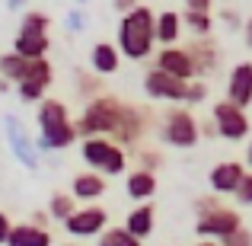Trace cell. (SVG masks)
<instances>
[{"label":"cell","mask_w":252,"mask_h":246,"mask_svg":"<svg viewBox=\"0 0 252 246\" xmlns=\"http://www.w3.org/2000/svg\"><path fill=\"white\" fill-rule=\"evenodd\" d=\"M236 202H240V205H249V208H252V173L246 170V176H243V182H240V189H236Z\"/></svg>","instance_id":"32"},{"label":"cell","mask_w":252,"mask_h":246,"mask_svg":"<svg viewBox=\"0 0 252 246\" xmlns=\"http://www.w3.org/2000/svg\"><path fill=\"white\" fill-rule=\"evenodd\" d=\"M246 166L252 170V138H249V144H246Z\"/></svg>","instance_id":"39"},{"label":"cell","mask_w":252,"mask_h":246,"mask_svg":"<svg viewBox=\"0 0 252 246\" xmlns=\"http://www.w3.org/2000/svg\"><path fill=\"white\" fill-rule=\"evenodd\" d=\"M137 3H141V0H112V6H115V13H122V16H125V13H131V10H134Z\"/></svg>","instance_id":"35"},{"label":"cell","mask_w":252,"mask_h":246,"mask_svg":"<svg viewBox=\"0 0 252 246\" xmlns=\"http://www.w3.org/2000/svg\"><path fill=\"white\" fill-rule=\"evenodd\" d=\"M96 246H144V243L137 240V237H131L125 227L115 224V227H105L102 234L96 237Z\"/></svg>","instance_id":"27"},{"label":"cell","mask_w":252,"mask_h":246,"mask_svg":"<svg viewBox=\"0 0 252 246\" xmlns=\"http://www.w3.org/2000/svg\"><path fill=\"white\" fill-rule=\"evenodd\" d=\"M32 224H35V227H48V211H35V214H32Z\"/></svg>","instance_id":"38"},{"label":"cell","mask_w":252,"mask_h":246,"mask_svg":"<svg viewBox=\"0 0 252 246\" xmlns=\"http://www.w3.org/2000/svg\"><path fill=\"white\" fill-rule=\"evenodd\" d=\"M154 35H157V45H160V48H166V45H179V42H182V35H185L182 13L160 10L154 16Z\"/></svg>","instance_id":"19"},{"label":"cell","mask_w":252,"mask_h":246,"mask_svg":"<svg viewBox=\"0 0 252 246\" xmlns=\"http://www.w3.org/2000/svg\"><path fill=\"white\" fill-rule=\"evenodd\" d=\"M125 192H128L131 202H154L157 195V173H147V170H131L125 176Z\"/></svg>","instance_id":"21"},{"label":"cell","mask_w":252,"mask_h":246,"mask_svg":"<svg viewBox=\"0 0 252 246\" xmlns=\"http://www.w3.org/2000/svg\"><path fill=\"white\" fill-rule=\"evenodd\" d=\"M243 176H246V163L240 160H220L214 163V170L208 173V185L214 195H236Z\"/></svg>","instance_id":"15"},{"label":"cell","mask_w":252,"mask_h":246,"mask_svg":"<svg viewBox=\"0 0 252 246\" xmlns=\"http://www.w3.org/2000/svg\"><path fill=\"white\" fill-rule=\"evenodd\" d=\"M157 118H160V122H157V131H160L163 144H169V147H176V150L198 147L201 131H198V118H195V112H191L189 105H182V103L166 105Z\"/></svg>","instance_id":"4"},{"label":"cell","mask_w":252,"mask_h":246,"mask_svg":"<svg viewBox=\"0 0 252 246\" xmlns=\"http://www.w3.org/2000/svg\"><path fill=\"white\" fill-rule=\"evenodd\" d=\"M211 122H214V131L217 138H223V141H246L249 131H252V122H249V112L240 109L236 103H230V99H217L214 105H211Z\"/></svg>","instance_id":"7"},{"label":"cell","mask_w":252,"mask_h":246,"mask_svg":"<svg viewBox=\"0 0 252 246\" xmlns=\"http://www.w3.org/2000/svg\"><path fill=\"white\" fill-rule=\"evenodd\" d=\"M243 45L252 51V13L246 16V23H243Z\"/></svg>","instance_id":"37"},{"label":"cell","mask_w":252,"mask_h":246,"mask_svg":"<svg viewBox=\"0 0 252 246\" xmlns=\"http://www.w3.org/2000/svg\"><path fill=\"white\" fill-rule=\"evenodd\" d=\"M220 246H252V230L243 224V227H236L233 234H227L223 240H217Z\"/></svg>","instance_id":"30"},{"label":"cell","mask_w":252,"mask_h":246,"mask_svg":"<svg viewBox=\"0 0 252 246\" xmlns=\"http://www.w3.org/2000/svg\"><path fill=\"white\" fill-rule=\"evenodd\" d=\"M35 122H38V147L42 150H64V147L80 141L74 122H70L67 103H61L55 96H45L38 103Z\"/></svg>","instance_id":"2"},{"label":"cell","mask_w":252,"mask_h":246,"mask_svg":"<svg viewBox=\"0 0 252 246\" xmlns=\"http://www.w3.org/2000/svg\"><path fill=\"white\" fill-rule=\"evenodd\" d=\"M134 157L137 160V170H147V173H157L163 166V150L154 147V144H137V147L128 150V160Z\"/></svg>","instance_id":"25"},{"label":"cell","mask_w":252,"mask_h":246,"mask_svg":"<svg viewBox=\"0 0 252 246\" xmlns=\"http://www.w3.org/2000/svg\"><path fill=\"white\" fill-rule=\"evenodd\" d=\"M109 227V211L99 202L93 205H77V211L64 221V230L67 237H77V240H90V237H99Z\"/></svg>","instance_id":"9"},{"label":"cell","mask_w":252,"mask_h":246,"mask_svg":"<svg viewBox=\"0 0 252 246\" xmlns=\"http://www.w3.org/2000/svg\"><path fill=\"white\" fill-rule=\"evenodd\" d=\"M150 112L144 109V105H134V103H125L122 105V118H118L115 131H112V141L122 144L125 150L137 147V144H144V138H147V131L154 128V122H150Z\"/></svg>","instance_id":"8"},{"label":"cell","mask_w":252,"mask_h":246,"mask_svg":"<svg viewBox=\"0 0 252 246\" xmlns=\"http://www.w3.org/2000/svg\"><path fill=\"white\" fill-rule=\"evenodd\" d=\"M223 3H233V0H223Z\"/></svg>","instance_id":"44"},{"label":"cell","mask_w":252,"mask_h":246,"mask_svg":"<svg viewBox=\"0 0 252 246\" xmlns=\"http://www.w3.org/2000/svg\"><path fill=\"white\" fill-rule=\"evenodd\" d=\"M122 68V51L115 48V42H96L90 48V70L99 77H112Z\"/></svg>","instance_id":"20"},{"label":"cell","mask_w":252,"mask_h":246,"mask_svg":"<svg viewBox=\"0 0 252 246\" xmlns=\"http://www.w3.org/2000/svg\"><path fill=\"white\" fill-rule=\"evenodd\" d=\"M204 99H208V80H198V77H195V80H189V90H185V103L182 105H189V109H191V105H201Z\"/></svg>","instance_id":"29"},{"label":"cell","mask_w":252,"mask_h":246,"mask_svg":"<svg viewBox=\"0 0 252 246\" xmlns=\"http://www.w3.org/2000/svg\"><path fill=\"white\" fill-rule=\"evenodd\" d=\"M182 29L189 32L191 38H208L211 32H214V16H211V13L185 10V13H182Z\"/></svg>","instance_id":"23"},{"label":"cell","mask_w":252,"mask_h":246,"mask_svg":"<svg viewBox=\"0 0 252 246\" xmlns=\"http://www.w3.org/2000/svg\"><path fill=\"white\" fill-rule=\"evenodd\" d=\"M236 227H243V214L236 208H227V205L208 211V214H198V221H195V234L204 237V240H223Z\"/></svg>","instance_id":"11"},{"label":"cell","mask_w":252,"mask_h":246,"mask_svg":"<svg viewBox=\"0 0 252 246\" xmlns=\"http://www.w3.org/2000/svg\"><path fill=\"white\" fill-rule=\"evenodd\" d=\"M223 99L236 103L240 109H249L252 105V61H236L230 68V77H227V93Z\"/></svg>","instance_id":"16"},{"label":"cell","mask_w":252,"mask_h":246,"mask_svg":"<svg viewBox=\"0 0 252 246\" xmlns=\"http://www.w3.org/2000/svg\"><path fill=\"white\" fill-rule=\"evenodd\" d=\"M182 48L189 51L191 68H195V77H198V80H208V77L220 68V45H217L211 35L208 38H191V42H185Z\"/></svg>","instance_id":"13"},{"label":"cell","mask_w":252,"mask_h":246,"mask_svg":"<svg viewBox=\"0 0 252 246\" xmlns=\"http://www.w3.org/2000/svg\"><path fill=\"white\" fill-rule=\"evenodd\" d=\"M154 16L147 3H137L131 13L118 19L115 29V48L128 61H150L157 51V35H154Z\"/></svg>","instance_id":"1"},{"label":"cell","mask_w":252,"mask_h":246,"mask_svg":"<svg viewBox=\"0 0 252 246\" xmlns=\"http://www.w3.org/2000/svg\"><path fill=\"white\" fill-rule=\"evenodd\" d=\"M154 68L163 70V74L176 77V80H195V68H191V58L182 45H166V48L154 51Z\"/></svg>","instance_id":"14"},{"label":"cell","mask_w":252,"mask_h":246,"mask_svg":"<svg viewBox=\"0 0 252 246\" xmlns=\"http://www.w3.org/2000/svg\"><path fill=\"white\" fill-rule=\"evenodd\" d=\"M51 16L42 10H29L19 23V32L13 38V51L26 61H38V58H48V48H51Z\"/></svg>","instance_id":"5"},{"label":"cell","mask_w":252,"mask_h":246,"mask_svg":"<svg viewBox=\"0 0 252 246\" xmlns=\"http://www.w3.org/2000/svg\"><path fill=\"white\" fill-rule=\"evenodd\" d=\"M64 246H80V243H64Z\"/></svg>","instance_id":"43"},{"label":"cell","mask_w":252,"mask_h":246,"mask_svg":"<svg viewBox=\"0 0 252 246\" xmlns=\"http://www.w3.org/2000/svg\"><path fill=\"white\" fill-rule=\"evenodd\" d=\"M125 230H128L131 237H137V240H147L150 234L157 230V208H154V202H141V205H134V208L128 211V217H125V224H122Z\"/></svg>","instance_id":"18"},{"label":"cell","mask_w":252,"mask_h":246,"mask_svg":"<svg viewBox=\"0 0 252 246\" xmlns=\"http://www.w3.org/2000/svg\"><path fill=\"white\" fill-rule=\"evenodd\" d=\"M195 246H220V243H217V240H204V237H198V243Z\"/></svg>","instance_id":"40"},{"label":"cell","mask_w":252,"mask_h":246,"mask_svg":"<svg viewBox=\"0 0 252 246\" xmlns=\"http://www.w3.org/2000/svg\"><path fill=\"white\" fill-rule=\"evenodd\" d=\"M185 90H189L185 80H176V77L163 74V70H157V68H150L147 74H144V93H147V99H154V103L179 105V103H185Z\"/></svg>","instance_id":"12"},{"label":"cell","mask_w":252,"mask_h":246,"mask_svg":"<svg viewBox=\"0 0 252 246\" xmlns=\"http://www.w3.org/2000/svg\"><path fill=\"white\" fill-rule=\"evenodd\" d=\"M80 144V157L90 170L102 173L105 179L109 176H122L128 170V150L122 144H115L112 138H83Z\"/></svg>","instance_id":"6"},{"label":"cell","mask_w":252,"mask_h":246,"mask_svg":"<svg viewBox=\"0 0 252 246\" xmlns=\"http://www.w3.org/2000/svg\"><path fill=\"white\" fill-rule=\"evenodd\" d=\"M6 246H55L48 227H35V224H13Z\"/></svg>","instance_id":"22"},{"label":"cell","mask_w":252,"mask_h":246,"mask_svg":"<svg viewBox=\"0 0 252 246\" xmlns=\"http://www.w3.org/2000/svg\"><path fill=\"white\" fill-rule=\"evenodd\" d=\"M220 195H201V198H195V214H208V211H214V208H220Z\"/></svg>","instance_id":"31"},{"label":"cell","mask_w":252,"mask_h":246,"mask_svg":"<svg viewBox=\"0 0 252 246\" xmlns=\"http://www.w3.org/2000/svg\"><path fill=\"white\" fill-rule=\"evenodd\" d=\"M185 10H195V13H211V6H214V0H182Z\"/></svg>","instance_id":"33"},{"label":"cell","mask_w":252,"mask_h":246,"mask_svg":"<svg viewBox=\"0 0 252 246\" xmlns=\"http://www.w3.org/2000/svg\"><path fill=\"white\" fill-rule=\"evenodd\" d=\"M74 211H77V198L70 195V192H55V195L48 198V217H51V221L64 224Z\"/></svg>","instance_id":"26"},{"label":"cell","mask_w":252,"mask_h":246,"mask_svg":"<svg viewBox=\"0 0 252 246\" xmlns=\"http://www.w3.org/2000/svg\"><path fill=\"white\" fill-rule=\"evenodd\" d=\"M105 192H109V179L96 170L77 173L74 182H70V195L77 198V205H93V202H99Z\"/></svg>","instance_id":"17"},{"label":"cell","mask_w":252,"mask_h":246,"mask_svg":"<svg viewBox=\"0 0 252 246\" xmlns=\"http://www.w3.org/2000/svg\"><path fill=\"white\" fill-rule=\"evenodd\" d=\"M77 93H80L83 99H96V96H102V93H105L102 77L93 74V70H80V74H77Z\"/></svg>","instance_id":"28"},{"label":"cell","mask_w":252,"mask_h":246,"mask_svg":"<svg viewBox=\"0 0 252 246\" xmlns=\"http://www.w3.org/2000/svg\"><path fill=\"white\" fill-rule=\"evenodd\" d=\"M51 80H55V68H51L48 58H38V61H29V70L26 77L16 83V93L23 103H42L45 93L51 90Z\"/></svg>","instance_id":"10"},{"label":"cell","mask_w":252,"mask_h":246,"mask_svg":"<svg viewBox=\"0 0 252 246\" xmlns=\"http://www.w3.org/2000/svg\"><path fill=\"white\" fill-rule=\"evenodd\" d=\"M220 23H227V29H236V26H240V13H233V10H220Z\"/></svg>","instance_id":"36"},{"label":"cell","mask_w":252,"mask_h":246,"mask_svg":"<svg viewBox=\"0 0 252 246\" xmlns=\"http://www.w3.org/2000/svg\"><path fill=\"white\" fill-rule=\"evenodd\" d=\"M10 227H13V221L6 217V211H0V246H6V237H10Z\"/></svg>","instance_id":"34"},{"label":"cell","mask_w":252,"mask_h":246,"mask_svg":"<svg viewBox=\"0 0 252 246\" xmlns=\"http://www.w3.org/2000/svg\"><path fill=\"white\" fill-rule=\"evenodd\" d=\"M122 99L112 96V93H102L96 99H86L80 118H74V128H77V138H109L115 131L118 118H122Z\"/></svg>","instance_id":"3"},{"label":"cell","mask_w":252,"mask_h":246,"mask_svg":"<svg viewBox=\"0 0 252 246\" xmlns=\"http://www.w3.org/2000/svg\"><path fill=\"white\" fill-rule=\"evenodd\" d=\"M19 3H23V0H10V6H19Z\"/></svg>","instance_id":"42"},{"label":"cell","mask_w":252,"mask_h":246,"mask_svg":"<svg viewBox=\"0 0 252 246\" xmlns=\"http://www.w3.org/2000/svg\"><path fill=\"white\" fill-rule=\"evenodd\" d=\"M6 90H10V83H6L3 77H0V93H6Z\"/></svg>","instance_id":"41"},{"label":"cell","mask_w":252,"mask_h":246,"mask_svg":"<svg viewBox=\"0 0 252 246\" xmlns=\"http://www.w3.org/2000/svg\"><path fill=\"white\" fill-rule=\"evenodd\" d=\"M26 70H29V61H26V58H19L16 51H3V55H0V77H3L6 83L16 86L26 77Z\"/></svg>","instance_id":"24"}]
</instances>
